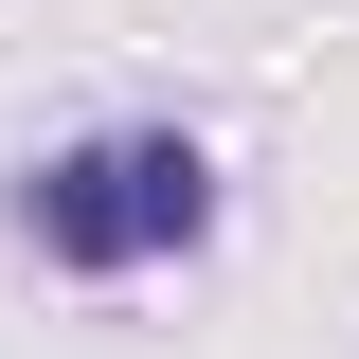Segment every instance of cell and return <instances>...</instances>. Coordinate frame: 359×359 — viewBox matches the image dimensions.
<instances>
[{"label": "cell", "mask_w": 359, "mask_h": 359, "mask_svg": "<svg viewBox=\"0 0 359 359\" xmlns=\"http://www.w3.org/2000/svg\"><path fill=\"white\" fill-rule=\"evenodd\" d=\"M18 233L54 269H144V252H198L216 233V162L180 126H108V144H54L18 180Z\"/></svg>", "instance_id": "1"}]
</instances>
